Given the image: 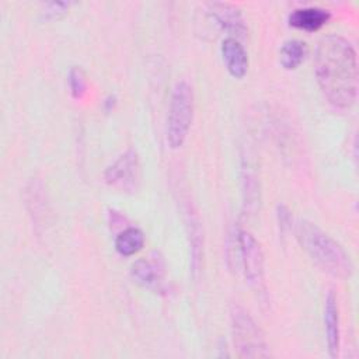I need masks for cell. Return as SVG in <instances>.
I'll use <instances>...</instances> for the list:
<instances>
[{
	"label": "cell",
	"instance_id": "cell-1",
	"mask_svg": "<svg viewBox=\"0 0 359 359\" xmlns=\"http://www.w3.org/2000/svg\"><path fill=\"white\" fill-rule=\"evenodd\" d=\"M314 73L328 102L351 108L358 97V60L352 43L342 35L323 36L316 48Z\"/></svg>",
	"mask_w": 359,
	"mask_h": 359
},
{
	"label": "cell",
	"instance_id": "cell-2",
	"mask_svg": "<svg viewBox=\"0 0 359 359\" xmlns=\"http://www.w3.org/2000/svg\"><path fill=\"white\" fill-rule=\"evenodd\" d=\"M296 238L313 261L330 275L341 279L352 275L353 265L346 251L317 224L309 220H299L296 224Z\"/></svg>",
	"mask_w": 359,
	"mask_h": 359
},
{
	"label": "cell",
	"instance_id": "cell-3",
	"mask_svg": "<svg viewBox=\"0 0 359 359\" xmlns=\"http://www.w3.org/2000/svg\"><path fill=\"white\" fill-rule=\"evenodd\" d=\"M224 248L229 269L243 273L248 285L259 290L264 286V254L255 237L236 226L229 231Z\"/></svg>",
	"mask_w": 359,
	"mask_h": 359
},
{
	"label": "cell",
	"instance_id": "cell-4",
	"mask_svg": "<svg viewBox=\"0 0 359 359\" xmlns=\"http://www.w3.org/2000/svg\"><path fill=\"white\" fill-rule=\"evenodd\" d=\"M230 321L234 348L240 358L257 359L269 356L264 332L245 309L233 304L230 309Z\"/></svg>",
	"mask_w": 359,
	"mask_h": 359
},
{
	"label": "cell",
	"instance_id": "cell-5",
	"mask_svg": "<svg viewBox=\"0 0 359 359\" xmlns=\"http://www.w3.org/2000/svg\"><path fill=\"white\" fill-rule=\"evenodd\" d=\"M194 115V91L185 80L177 81L167 115V142L170 147L178 149L187 139Z\"/></svg>",
	"mask_w": 359,
	"mask_h": 359
},
{
	"label": "cell",
	"instance_id": "cell-6",
	"mask_svg": "<svg viewBox=\"0 0 359 359\" xmlns=\"http://www.w3.org/2000/svg\"><path fill=\"white\" fill-rule=\"evenodd\" d=\"M105 181L122 192H135L140 182V163L135 149H128L105 171Z\"/></svg>",
	"mask_w": 359,
	"mask_h": 359
},
{
	"label": "cell",
	"instance_id": "cell-7",
	"mask_svg": "<svg viewBox=\"0 0 359 359\" xmlns=\"http://www.w3.org/2000/svg\"><path fill=\"white\" fill-rule=\"evenodd\" d=\"M133 279L147 289H158L163 283L164 264L156 254L136 259L130 266Z\"/></svg>",
	"mask_w": 359,
	"mask_h": 359
},
{
	"label": "cell",
	"instance_id": "cell-8",
	"mask_svg": "<svg viewBox=\"0 0 359 359\" xmlns=\"http://www.w3.org/2000/svg\"><path fill=\"white\" fill-rule=\"evenodd\" d=\"M324 328L328 353L331 358H337L339 352V307L334 290H330L324 300Z\"/></svg>",
	"mask_w": 359,
	"mask_h": 359
},
{
	"label": "cell",
	"instance_id": "cell-9",
	"mask_svg": "<svg viewBox=\"0 0 359 359\" xmlns=\"http://www.w3.org/2000/svg\"><path fill=\"white\" fill-rule=\"evenodd\" d=\"M208 7L219 25H222L224 29H227L229 32L237 36L244 35L245 32L244 18L236 6L230 3H223V1H213V3H209Z\"/></svg>",
	"mask_w": 359,
	"mask_h": 359
},
{
	"label": "cell",
	"instance_id": "cell-10",
	"mask_svg": "<svg viewBox=\"0 0 359 359\" xmlns=\"http://www.w3.org/2000/svg\"><path fill=\"white\" fill-rule=\"evenodd\" d=\"M220 50L229 73L236 79L244 77L248 69V57L238 39L233 36L224 38Z\"/></svg>",
	"mask_w": 359,
	"mask_h": 359
},
{
	"label": "cell",
	"instance_id": "cell-11",
	"mask_svg": "<svg viewBox=\"0 0 359 359\" xmlns=\"http://www.w3.org/2000/svg\"><path fill=\"white\" fill-rule=\"evenodd\" d=\"M185 223H187V231H188V240H189L191 272L196 278L201 268L202 255H203V236H202L201 222L189 206L185 210Z\"/></svg>",
	"mask_w": 359,
	"mask_h": 359
},
{
	"label": "cell",
	"instance_id": "cell-12",
	"mask_svg": "<svg viewBox=\"0 0 359 359\" xmlns=\"http://www.w3.org/2000/svg\"><path fill=\"white\" fill-rule=\"evenodd\" d=\"M328 18H330L328 10L309 6V7L294 8L289 14V24L304 31H317L328 21Z\"/></svg>",
	"mask_w": 359,
	"mask_h": 359
},
{
	"label": "cell",
	"instance_id": "cell-13",
	"mask_svg": "<svg viewBox=\"0 0 359 359\" xmlns=\"http://www.w3.org/2000/svg\"><path fill=\"white\" fill-rule=\"evenodd\" d=\"M307 52H309V48L304 41L287 39L282 43L279 50L280 65L287 70H293L304 60V57L307 56Z\"/></svg>",
	"mask_w": 359,
	"mask_h": 359
},
{
	"label": "cell",
	"instance_id": "cell-14",
	"mask_svg": "<svg viewBox=\"0 0 359 359\" xmlns=\"http://www.w3.org/2000/svg\"><path fill=\"white\" fill-rule=\"evenodd\" d=\"M144 234L137 227H126L115 237V248L121 255L129 257L142 250Z\"/></svg>",
	"mask_w": 359,
	"mask_h": 359
},
{
	"label": "cell",
	"instance_id": "cell-15",
	"mask_svg": "<svg viewBox=\"0 0 359 359\" xmlns=\"http://www.w3.org/2000/svg\"><path fill=\"white\" fill-rule=\"evenodd\" d=\"M241 182H243V195H244V209L248 212L255 210L257 203L259 201V191H258L257 175L252 171L248 161L243 163Z\"/></svg>",
	"mask_w": 359,
	"mask_h": 359
},
{
	"label": "cell",
	"instance_id": "cell-16",
	"mask_svg": "<svg viewBox=\"0 0 359 359\" xmlns=\"http://www.w3.org/2000/svg\"><path fill=\"white\" fill-rule=\"evenodd\" d=\"M69 87L70 93L74 98L80 100L86 94L87 90V81L83 70L80 67H72L69 72Z\"/></svg>",
	"mask_w": 359,
	"mask_h": 359
},
{
	"label": "cell",
	"instance_id": "cell-17",
	"mask_svg": "<svg viewBox=\"0 0 359 359\" xmlns=\"http://www.w3.org/2000/svg\"><path fill=\"white\" fill-rule=\"evenodd\" d=\"M69 6H70V3H66V1H50V3L45 4L42 14L45 18H56V17L65 14L67 11Z\"/></svg>",
	"mask_w": 359,
	"mask_h": 359
}]
</instances>
